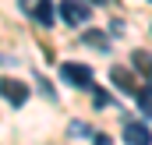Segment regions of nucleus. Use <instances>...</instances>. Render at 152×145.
<instances>
[{
	"instance_id": "nucleus-4",
	"label": "nucleus",
	"mask_w": 152,
	"mask_h": 145,
	"mask_svg": "<svg viewBox=\"0 0 152 145\" xmlns=\"http://www.w3.org/2000/svg\"><path fill=\"white\" fill-rule=\"evenodd\" d=\"M124 142H127V145H152V131L145 127V124L131 120V124L124 127Z\"/></svg>"
},
{
	"instance_id": "nucleus-9",
	"label": "nucleus",
	"mask_w": 152,
	"mask_h": 145,
	"mask_svg": "<svg viewBox=\"0 0 152 145\" xmlns=\"http://www.w3.org/2000/svg\"><path fill=\"white\" fill-rule=\"evenodd\" d=\"M134 67H138V71H145V74H152V57H145V53H134Z\"/></svg>"
},
{
	"instance_id": "nucleus-5",
	"label": "nucleus",
	"mask_w": 152,
	"mask_h": 145,
	"mask_svg": "<svg viewBox=\"0 0 152 145\" xmlns=\"http://www.w3.org/2000/svg\"><path fill=\"white\" fill-rule=\"evenodd\" d=\"M110 81H113V89L127 92V96H134V81H131V71H124V67H110Z\"/></svg>"
},
{
	"instance_id": "nucleus-3",
	"label": "nucleus",
	"mask_w": 152,
	"mask_h": 145,
	"mask_svg": "<svg viewBox=\"0 0 152 145\" xmlns=\"http://www.w3.org/2000/svg\"><path fill=\"white\" fill-rule=\"evenodd\" d=\"M0 96H4L11 106H25V103H28V85H25V81H14V78H4V81H0Z\"/></svg>"
},
{
	"instance_id": "nucleus-11",
	"label": "nucleus",
	"mask_w": 152,
	"mask_h": 145,
	"mask_svg": "<svg viewBox=\"0 0 152 145\" xmlns=\"http://www.w3.org/2000/svg\"><path fill=\"white\" fill-rule=\"evenodd\" d=\"M88 4H96V7H103V4H106V0H88Z\"/></svg>"
},
{
	"instance_id": "nucleus-8",
	"label": "nucleus",
	"mask_w": 152,
	"mask_h": 145,
	"mask_svg": "<svg viewBox=\"0 0 152 145\" xmlns=\"http://www.w3.org/2000/svg\"><path fill=\"white\" fill-rule=\"evenodd\" d=\"M85 42H88V46H99V50H106V36H103V32H85Z\"/></svg>"
},
{
	"instance_id": "nucleus-10",
	"label": "nucleus",
	"mask_w": 152,
	"mask_h": 145,
	"mask_svg": "<svg viewBox=\"0 0 152 145\" xmlns=\"http://www.w3.org/2000/svg\"><path fill=\"white\" fill-rule=\"evenodd\" d=\"M92 145H113V138H110V135H96V138H92Z\"/></svg>"
},
{
	"instance_id": "nucleus-1",
	"label": "nucleus",
	"mask_w": 152,
	"mask_h": 145,
	"mask_svg": "<svg viewBox=\"0 0 152 145\" xmlns=\"http://www.w3.org/2000/svg\"><path fill=\"white\" fill-rule=\"evenodd\" d=\"M60 78H64L67 85H75V89H92V81H96L92 67H88V64H75V60L60 64Z\"/></svg>"
},
{
	"instance_id": "nucleus-12",
	"label": "nucleus",
	"mask_w": 152,
	"mask_h": 145,
	"mask_svg": "<svg viewBox=\"0 0 152 145\" xmlns=\"http://www.w3.org/2000/svg\"><path fill=\"white\" fill-rule=\"evenodd\" d=\"M149 4H152V0H149Z\"/></svg>"
},
{
	"instance_id": "nucleus-6",
	"label": "nucleus",
	"mask_w": 152,
	"mask_h": 145,
	"mask_svg": "<svg viewBox=\"0 0 152 145\" xmlns=\"http://www.w3.org/2000/svg\"><path fill=\"white\" fill-rule=\"evenodd\" d=\"M36 21L42 29H53V0H36Z\"/></svg>"
},
{
	"instance_id": "nucleus-2",
	"label": "nucleus",
	"mask_w": 152,
	"mask_h": 145,
	"mask_svg": "<svg viewBox=\"0 0 152 145\" xmlns=\"http://www.w3.org/2000/svg\"><path fill=\"white\" fill-rule=\"evenodd\" d=\"M57 14L64 18V25H85L92 11H88L85 4H78V0H60V7H57Z\"/></svg>"
},
{
	"instance_id": "nucleus-7",
	"label": "nucleus",
	"mask_w": 152,
	"mask_h": 145,
	"mask_svg": "<svg viewBox=\"0 0 152 145\" xmlns=\"http://www.w3.org/2000/svg\"><path fill=\"white\" fill-rule=\"evenodd\" d=\"M134 99H138V110H142L145 117H152V85H145V89H134Z\"/></svg>"
}]
</instances>
